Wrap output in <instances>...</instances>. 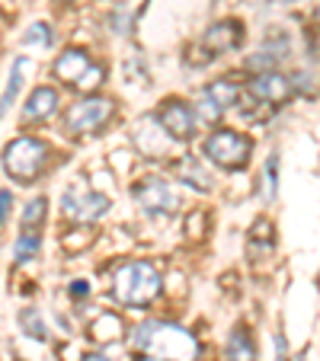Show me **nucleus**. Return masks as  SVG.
Here are the masks:
<instances>
[{
    "label": "nucleus",
    "instance_id": "23",
    "mask_svg": "<svg viewBox=\"0 0 320 361\" xmlns=\"http://www.w3.org/2000/svg\"><path fill=\"white\" fill-rule=\"evenodd\" d=\"M23 42H26V45H42V48H48V45H52V29H48L45 23H35V26L29 29L26 35H23Z\"/></svg>",
    "mask_w": 320,
    "mask_h": 361
},
{
    "label": "nucleus",
    "instance_id": "12",
    "mask_svg": "<svg viewBox=\"0 0 320 361\" xmlns=\"http://www.w3.org/2000/svg\"><path fill=\"white\" fill-rule=\"evenodd\" d=\"M240 26L234 20H225V23H215V26H208V32H205V48L208 51H215V55H221V51H234V48L240 45Z\"/></svg>",
    "mask_w": 320,
    "mask_h": 361
},
{
    "label": "nucleus",
    "instance_id": "20",
    "mask_svg": "<svg viewBox=\"0 0 320 361\" xmlns=\"http://www.w3.org/2000/svg\"><path fill=\"white\" fill-rule=\"evenodd\" d=\"M20 329L29 336V339H39V342H45V339H48L45 323H42L39 310H32V307H26V310L20 314Z\"/></svg>",
    "mask_w": 320,
    "mask_h": 361
},
{
    "label": "nucleus",
    "instance_id": "2",
    "mask_svg": "<svg viewBox=\"0 0 320 361\" xmlns=\"http://www.w3.org/2000/svg\"><path fill=\"white\" fill-rule=\"evenodd\" d=\"M164 279L150 262L144 259H131L125 266H119L112 272V298L122 307H144L160 294Z\"/></svg>",
    "mask_w": 320,
    "mask_h": 361
},
{
    "label": "nucleus",
    "instance_id": "4",
    "mask_svg": "<svg viewBox=\"0 0 320 361\" xmlns=\"http://www.w3.org/2000/svg\"><path fill=\"white\" fill-rule=\"evenodd\" d=\"M250 150H253L250 137L237 135V131H227V128L211 131L202 144V154L215 166H221V170H244L250 164Z\"/></svg>",
    "mask_w": 320,
    "mask_h": 361
},
{
    "label": "nucleus",
    "instance_id": "17",
    "mask_svg": "<svg viewBox=\"0 0 320 361\" xmlns=\"http://www.w3.org/2000/svg\"><path fill=\"white\" fill-rule=\"evenodd\" d=\"M205 90L211 93V99L215 102H221V109H231L234 102H237V96H240V87L234 80H215V83H208Z\"/></svg>",
    "mask_w": 320,
    "mask_h": 361
},
{
    "label": "nucleus",
    "instance_id": "7",
    "mask_svg": "<svg viewBox=\"0 0 320 361\" xmlns=\"http://www.w3.org/2000/svg\"><path fill=\"white\" fill-rule=\"evenodd\" d=\"M112 116H116V102L112 99H106V96H87V99L74 102L64 112V125L74 135H87V131H100Z\"/></svg>",
    "mask_w": 320,
    "mask_h": 361
},
{
    "label": "nucleus",
    "instance_id": "26",
    "mask_svg": "<svg viewBox=\"0 0 320 361\" xmlns=\"http://www.w3.org/2000/svg\"><path fill=\"white\" fill-rule=\"evenodd\" d=\"M71 294H74V298H83V294H87V285H83V281H74V285H71Z\"/></svg>",
    "mask_w": 320,
    "mask_h": 361
},
{
    "label": "nucleus",
    "instance_id": "22",
    "mask_svg": "<svg viewBox=\"0 0 320 361\" xmlns=\"http://www.w3.org/2000/svg\"><path fill=\"white\" fill-rule=\"evenodd\" d=\"M275 170H279V157H269L266 160V170H263V198L266 202H273L275 198Z\"/></svg>",
    "mask_w": 320,
    "mask_h": 361
},
{
    "label": "nucleus",
    "instance_id": "25",
    "mask_svg": "<svg viewBox=\"0 0 320 361\" xmlns=\"http://www.w3.org/2000/svg\"><path fill=\"white\" fill-rule=\"evenodd\" d=\"M10 204H13V195H10V189H4V208H0L4 212V224L10 221Z\"/></svg>",
    "mask_w": 320,
    "mask_h": 361
},
{
    "label": "nucleus",
    "instance_id": "11",
    "mask_svg": "<svg viewBox=\"0 0 320 361\" xmlns=\"http://www.w3.org/2000/svg\"><path fill=\"white\" fill-rule=\"evenodd\" d=\"M58 112V93L52 87H35L29 93V102L26 109H23V122L32 125V122H45L48 116H55Z\"/></svg>",
    "mask_w": 320,
    "mask_h": 361
},
{
    "label": "nucleus",
    "instance_id": "29",
    "mask_svg": "<svg viewBox=\"0 0 320 361\" xmlns=\"http://www.w3.org/2000/svg\"><path fill=\"white\" fill-rule=\"evenodd\" d=\"M295 361H304V358H301V355H298V358H295Z\"/></svg>",
    "mask_w": 320,
    "mask_h": 361
},
{
    "label": "nucleus",
    "instance_id": "9",
    "mask_svg": "<svg viewBox=\"0 0 320 361\" xmlns=\"http://www.w3.org/2000/svg\"><path fill=\"white\" fill-rule=\"evenodd\" d=\"M247 93L253 96V99H259V102H285L288 96L295 93V83L288 80L285 74H279V71H263V74H256L250 83H247Z\"/></svg>",
    "mask_w": 320,
    "mask_h": 361
},
{
    "label": "nucleus",
    "instance_id": "13",
    "mask_svg": "<svg viewBox=\"0 0 320 361\" xmlns=\"http://www.w3.org/2000/svg\"><path fill=\"white\" fill-rule=\"evenodd\" d=\"M227 361H256V342L247 326H237L227 339Z\"/></svg>",
    "mask_w": 320,
    "mask_h": 361
},
{
    "label": "nucleus",
    "instance_id": "10",
    "mask_svg": "<svg viewBox=\"0 0 320 361\" xmlns=\"http://www.w3.org/2000/svg\"><path fill=\"white\" fill-rule=\"evenodd\" d=\"M90 68H93V64H90L87 51H81V48H71V51H64V55L55 61L58 80L71 83V87H81V80L90 74Z\"/></svg>",
    "mask_w": 320,
    "mask_h": 361
},
{
    "label": "nucleus",
    "instance_id": "3",
    "mask_svg": "<svg viewBox=\"0 0 320 361\" xmlns=\"http://www.w3.org/2000/svg\"><path fill=\"white\" fill-rule=\"evenodd\" d=\"M45 164H48V147L42 141H35V137H16L4 150V173L10 179H16L20 185L35 183V176L45 170Z\"/></svg>",
    "mask_w": 320,
    "mask_h": 361
},
{
    "label": "nucleus",
    "instance_id": "14",
    "mask_svg": "<svg viewBox=\"0 0 320 361\" xmlns=\"http://www.w3.org/2000/svg\"><path fill=\"white\" fill-rule=\"evenodd\" d=\"M29 71H32L29 58H23V55L13 58V68H10V74H7V87H4V106H0L4 112H10V106H13V99H16V93H20V87H23Z\"/></svg>",
    "mask_w": 320,
    "mask_h": 361
},
{
    "label": "nucleus",
    "instance_id": "16",
    "mask_svg": "<svg viewBox=\"0 0 320 361\" xmlns=\"http://www.w3.org/2000/svg\"><path fill=\"white\" fill-rule=\"evenodd\" d=\"M39 246H42L39 231H35V227H23L16 243H13V259L23 266V262H29L32 256H39Z\"/></svg>",
    "mask_w": 320,
    "mask_h": 361
},
{
    "label": "nucleus",
    "instance_id": "1",
    "mask_svg": "<svg viewBox=\"0 0 320 361\" xmlns=\"http://www.w3.org/2000/svg\"><path fill=\"white\" fill-rule=\"evenodd\" d=\"M131 348L148 355L150 361H196L198 342L189 329L173 326V323H141L131 333Z\"/></svg>",
    "mask_w": 320,
    "mask_h": 361
},
{
    "label": "nucleus",
    "instance_id": "18",
    "mask_svg": "<svg viewBox=\"0 0 320 361\" xmlns=\"http://www.w3.org/2000/svg\"><path fill=\"white\" fill-rule=\"evenodd\" d=\"M192 109H196V116L202 118V122H208V125H215L221 118V112H225V109H221V102L211 99L208 90H202V93H198V99L192 102Z\"/></svg>",
    "mask_w": 320,
    "mask_h": 361
},
{
    "label": "nucleus",
    "instance_id": "6",
    "mask_svg": "<svg viewBox=\"0 0 320 361\" xmlns=\"http://www.w3.org/2000/svg\"><path fill=\"white\" fill-rule=\"evenodd\" d=\"M131 198L141 212L148 214H173L179 208V195L167 179L160 176H144L131 185Z\"/></svg>",
    "mask_w": 320,
    "mask_h": 361
},
{
    "label": "nucleus",
    "instance_id": "15",
    "mask_svg": "<svg viewBox=\"0 0 320 361\" xmlns=\"http://www.w3.org/2000/svg\"><path fill=\"white\" fill-rule=\"evenodd\" d=\"M173 173H177V179H183L186 185H192L196 192H208L211 189V183H208V173L198 166V160H192V157H183V160H177V166H173Z\"/></svg>",
    "mask_w": 320,
    "mask_h": 361
},
{
    "label": "nucleus",
    "instance_id": "5",
    "mask_svg": "<svg viewBox=\"0 0 320 361\" xmlns=\"http://www.w3.org/2000/svg\"><path fill=\"white\" fill-rule=\"evenodd\" d=\"M106 212H109V198L93 192L90 185L74 183L61 192V214L74 224H90V221L102 218Z\"/></svg>",
    "mask_w": 320,
    "mask_h": 361
},
{
    "label": "nucleus",
    "instance_id": "28",
    "mask_svg": "<svg viewBox=\"0 0 320 361\" xmlns=\"http://www.w3.org/2000/svg\"><path fill=\"white\" fill-rule=\"evenodd\" d=\"M314 55L320 58V35H317V39H314Z\"/></svg>",
    "mask_w": 320,
    "mask_h": 361
},
{
    "label": "nucleus",
    "instance_id": "8",
    "mask_svg": "<svg viewBox=\"0 0 320 361\" xmlns=\"http://www.w3.org/2000/svg\"><path fill=\"white\" fill-rule=\"evenodd\" d=\"M196 122H198L196 109L186 106V102H179V99H170L157 109V125H160L170 137H177V141H189V137L196 135Z\"/></svg>",
    "mask_w": 320,
    "mask_h": 361
},
{
    "label": "nucleus",
    "instance_id": "24",
    "mask_svg": "<svg viewBox=\"0 0 320 361\" xmlns=\"http://www.w3.org/2000/svg\"><path fill=\"white\" fill-rule=\"evenodd\" d=\"M102 80V71L100 68H96V64H93V68H90V74L87 77H83V80H81V90H93L96 87V83H100Z\"/></svg>",
    "mask_w": 320,
    "mask_h": 361
},
{
    "label": "nucleus",
    "instance_id": "19",
    "mask_svg": "<svg viewBox=\"0 0 320 361\" xmlns=\"http://www.w3.org/2000/svg\"><path fill=\"white\" fill-rule=\"evenodd\" d=\"M119 329H122V323H119L116 314H102V317H96V320H93L90 333H93V339L109 342V339H116V336H119Z\"/></svg>",
    "mask_w": 320,
    "mask_h": 361
},
{
    "label": "nucleus",
    "instance_id": "27",
    "mask_svg": "<svg viewBox=\"0 0 320 361\" xmlns=\"http://www.w3.org/2000/svg\"><path fill=\"white\" fill-rule=\"evenodd\" d=\"M81 361H109V358H106V355H100V352H87Z\"/></svg>",
    "mask_w": 320,
    "mask_h": 361
},
{
    "label": "nucleus",
    "instance_id": "21",
    "mask_svg": "<svg viewBox=\"0 0 320 361\" xmlns=\"http://www.w3.org/2000/svg\"><path fill=\"white\" fill-rule=\"evenodd\" d=\"M45 198H32V202H26V208H23V227H39L42 221H45Z\"/></svg>",
    "mask_w": 320,
    "mask_h": 361
}]
</instances>
